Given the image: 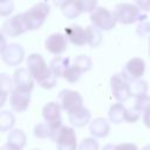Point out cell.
<instances>
[{
    "mask_svg": "<svg viewBox=\"0 0 150 150\" xmlns=\"http://www.w3.org/2000/svg\"><path fill=\"white\" fill-rule=\"evenodd\" d=\"M27 69L32 74L38 84L45 89H52L56 86L57 77L47 66L46 61L40 54H30L27 59Z\"/></svg>",
    "mask_w": 150,
    "mask_h": 150,
    "instance_id": "6da1fadb",
    "label": "cell"
},
{
    "mask_svg": "<svg viewBox=\"0 0 150 150\" xmlns=\"http://www.w3.org/2000/svg\"><path fill=\"white\" fill-rule=\"evenodd\" d=\"M112 13H114L116 21L122 25H130L137 21L141 23L148 19L146 12L142 11L136 5L127 4V2L116 5Z\"/></svg>",
    "mask_w": 150,
    "mask_h": 150,
    "instance_id": "7a4b0ae2",
    "label": "cell"
},
{
    "mask_svg": "<svg viewBox=\"0 0 150 150\" xmlns=\"http://www.w3.org/2000/svg\"><path fill=\"white\" fill-rule=\"evenodd\" d=\"M50 139L56 143L57 150H76L77 149L76 134L71 127L61 125L54 131Z\"/></svg>",
    "mask_w": 150,
    "mask_h": 150,
    "instance_id": "3957f363",
    "label": "cell"
},
{
    "mask_svg": "<svg viewBox=\"0 0 150 150\" xmlns=\"http://www.w3.org/2000/svg\"><path fill=\"white\" fill-rule=\"evenodd\" d=\"M49 9L50 8L47 2H38L33 7H30L27 12H23L29 30L38 29L42 26V23L45 22L46 18L49 14Z\"/></svg>",
    "mask_w": 150,
    "mask_h": 150,
    "instance_id": "277c9868",
    "label": "cell"
},
{
    "mask_svg": "<svg viewBox=\"0 0 150 150\" xmlns=\"http://www.w3.org/2000/svg\"><path fill=\"white\" fill-rule=\"evenodd\" d=\"M29 30L25 13H19L15 14L14 16L7 19L1 28V34L6 35V36H11V38H15L19 36L21 34H23L25 32Z\"/></svg>",
    "mask_w": 150,
    "mask_h": 150,
    "instance_id": "5b68a950",
    "label": "cell"
},
{
    "mask_svg": "<svg viewBox=\"0 0 150 150\" xmlns=\"http://www.w3.org/2000/svg\"><path fill=\"white\" fill-rule=\"evenodd\" d=\"M90 21L91 23L101 30H110L116 26V19L114 13H111L105 7L98 6L90 13Z\"/></svg>",
    "mask_w": 150,
    "mask_h": 150,
    "instance_id": "8992f818",
    "label": "cell"
},
{
    "mask_svg": "<svg viewBox=\"0 0 150 150\" xmlns=\"http://www.w3.org/2000/svg\"><path fill=\"white\" fill-rule=\"evenodd\" d=\"M57 103L68 114L76 111L83 107V100L80 93L75 90H70V89H63L59 93Z\"/></svg>",
    "mask_w": 150,
    "mask_h": 150,
    "instance_id": "52a82bcc",
    "label": "cell"
},
{
    "mask_svg": "<svg viewBox=\"0 0 150 150\" xmlns=\"http://www.w3.org/2000/svg\"><path fill=\"white\" fill-rule=\"evenodd\" d=\"M110 88H111V94L115 97V100L118 103L125 102L130 96V86L129 82L122 76V74H115L110 79Z\"/></svg>",
    "mask_w": 150,
    "mask_h": 150,
    "instance_id": "ba28073f",
    "label": "cell"
},
{
    "mask_svg": "<svg viewBox=\"0 0 150 150\" xmlns=\"http://www.w3.org/2000/svg\"><path fill=\"white\" fill-rule=\"evenodd\" d=\"M144 71H145L144 60L141 57H132L127 62L121 74L128 82H131V81L142 79V76L144 75Z\"/></svg>",
    "mask_w": 150,
    "mask_h": 150,
    "instance_id": "9c48e42d",
    "label": "cell"
},
{
    "mask_svg": "<svg viewBox=\"0 0 150 150\" xmlns=\"http://www.w3.org/2000/svg\"><path fill=\"white\" fill-rule=\"evenodd\" d=\"M0 53L2 61L9 67L19 66L25 56V50L19 43H8Z\"/></svg>",
    "mask_w": 150,
    "mask_h": 150,
    "instance_id": "30bf717a",
    "label": "cell"
},
{
    "mask_svg": "<svg viewBox=\"0 0 150 150\" xmlns=\"http://www.w3.org/2000/svg\"><path fill=\"white\" fill-rule=\"evenodd\" d=\"M68 39L62 33H53L45 40V48L55 55H60L67 49Z\"/></svg>",
    "mask_w": 150,
    "mask_h": 150,
    "instance_id": "8fae6325",
    "label": "cell"
},
{
    "mask_svg": "<svg viewBox=\"0 0 150 150\" xmlns=\"http://www.w3.org/2000/svg\"><path fill=\"white\" fill-rule=\"evenodd\" d=\"M15 89L30 93L34 88V79L27 68H19L14 71L13 76Z\"/></svg>",
    "mask_w": 150,
    "mask_h": 150,
    "instance_id": "7c38bea8",
    "label": "cell"
},
{
    "mask_svg": "<svg viewBox=\"0 0 150 150\" xmlns=\"http://www.w3.org/2000/svg\"><path fill=\"white\" fill-rule=\"evenodd\" d=\"M11 108L15 112H23L27 110L30 103V93L14 89L9 96Z\"/></svg>",
    "mask_w": 150,
    "mask_h": 150,
    "instance_id": "4fadbf2b",
    "label": "cell"
},
{
    "mask_svg": "<svg viewBox=\"0 0 150 150\" xmlns=\"http://www.w3.org/2000/svg\"><path fill=\"white\" fill-rule=\"evenodd\" d=\"M64 35L67 36V39L75 46H84L86 43H88V39H87V33L86 29H83L81 26L79 25H74L70 27H66L64 28Z\"/></svg>",
    "mask_w": 150,
    "mask_h": 150,
    "instance_id": "5bb4252c",
    "label": "cell"
},
{
    "mask_svg": "<svg viewBox=\"0 0 150 150\" xmlns=\"http://www.w3.org/2000/svg\"><path fill=\"white\" fill-rule=\"evenodd\" d=\"M61 105L57 102H49L42 109V116L45 121L49 124L59 125L62 124L61 122Z\"/></svg>",
    "mask_w": 150,
    "mask_h": 150,
    "instance_id": "9a60e30c",
    "label": "cell"
},
{
    "mask_svg": "<svg viewBox=\"0 0 150 150\" xmlns=\"http://www.w3.org/2000/svg\"><path fill=\"white\" fill-rule=\"evenodd\" d=\"M60 8H61V12H62L63 16L68 20L76 19L83 12L81 0H66L61 5Z\"/></svg>",
    "mask_w": 150,
    "mask_h": 150,
    "instance_id": "2e32d148",
    "label": "cell"
},
{
    "mask_svg": "<svg viewBox=\"0 0 150 150\" xmlns=\"http://www.w3.org/2000/svg\"><path fill=\"white\" fill-rule=\"evenodd\" d=\"M90 118H91V112L86 107H82L81 109L68 114V120L71 123V125H74L75 128L84 127L86 124L89 123Z\"/></svg>",
    "mask_w": 150,
    "mask_h": 150,
    "instance_id": "e0dca14e",
    "label": "cell"
},
{
    "mask_svg": "<svg viewBox=\"0 0 150 150\" xmlns=\"http://www.w3.org/2000/svg\"><path fill=\"white\" fill-rule=\"evenodd\" d=\"M89 131L94 137L104 138V137L108 136V134L110 131V125H109V123H108V121L105 118L97 117V118H94L90 122Z\"/></svg>",
    "mask_w": 150,
    "mask_h": 150,
    "instance_id": "ac0fdd59",
    "label": "cell"
},
{
    "mask_svg": "<svg viewBox=\"0 0 150 150\" xmlns=\"http://www.w3.org/2000/svg\"><path fill=\"white\" fill-rule=\"evenodd\" d=\"M70 59L66 56H55L50 62H49V68L50 70L55 74L56 77L63 76L64 71L70 67Z\"/></svg>",
    "mask_w": 150,
    "mask_h": 150,
    "instance_id": "d6986e66",
    "label": "cell"
},
{
    "mask_svg": "<svg viewBox=\"0 0 150 150\" xmlns=\"http://www.w3.org/2000/svg\"><path fill=\"white\" fill-rule=\"evenodd\" d=\"M125 115H127V109L122 103H115L110 107L108 111V118L110 122L115 124H120L123 121H125Z\"/></svg>",
    "mask_w": 150,
    "mask_h": 150,
    "instance_id": "ffe728a7",
    "label": "cell"
},
{
    "mask_svg": "<svg viewBox=\"0 0 150 150\" xmlns=\"http://www.w3.org/2000/svg\"><path fill=\"white\" fill-rule=\"evenodd\" d=\"M14 89H15L14 81L7 74L2 73L0 75V91H1V103H0V105H4L5 104V101H6L7 95L9 93H12Z\"/></svg>",
    "mask_w": 150,
    "mask_h": 150,
    "instance_id": "44dd1931",
    "label": "cell"
},
{
    "mask_svg": "<svg viewBox=\"0 0 150 150\" xmlns=\"http://www.w3.org/2000/svg\"><path fill=\"white\" fill-rule=\"evenodd\" d=\"M62 124H59V125H54V124H49L47 122L45 123H39L35 125L34 128V135L35 137L38 138H47V137H52V135L54 134V131L60 128Z\"/></svg>",
    "mask_w": 150,
    "mask_h": 150,
    "instance_id": "7402d4cb",
    "label": "cell"
},
{
    "mask_svg": "<svg viewBox=\"0 0 150 150\" xmlns=\"http://www.w3.org/2000/svg\"><path fill=\"white\" fill-rule=\"evenodd\" d=\"M86 33H87L88 45L91 48H96V47H98L101 45V42H102V33H101V29H98L94 25H90V26H88L86 28Z\"/></svg>",
    "mask_w": 150,
    "mask_h": 150,
    "instance_id": "603a6c76",
    "label": "cell"
},
{
    "mask_svg": "<svg viewBox=\"0 0 150 150\" xmlns=\"http://www.w3.org/2000/svg\"><path fill=\"white\" fill-rule=\"evenodd\" d=\"M7 142L20 148L21 150L23 149V146L26 145V142H27V138H26V135L22 130L20 129H13L9 135L7 136Z\"/></svg>",
    "mask_w": 150,
    "mask_h": 150,
    "instance_id": "cb8c5ba5",
    "label": "cell"
},
{
    "mask_svg": "<svg viewBox=\"0 0 150 150\" xmlns=\"http://www.w3.org/2000/svg\"><path fill=\"white\" fill-rule=\"evenodd\" d=\"M129 86H130L131 96H134L136 98L141 97V96H144L148 93V83H146V81H144L142 79L129 82Z\"/></svg>",
    "mask_w": 150,
    "mask_h": 150,
    "instance_id": "d4e9b609",
    "label": "cell"
},
{
    "mask_svg": "<svg viewBox=\"0 0 150 150\" xmlns=\"http://www.w3.org/2000/svg\"><path fill=\"white\" fill-rule=\"evenodd\" d=\"M15 118L14 115L8 110H2L0 112V130L7 131L14 127Z\"/></svg>",
    "mask_w": 150,
    "mask_h": 150,
    "instance_id": "484cf974",
    "label": "cell"
},
{
    "mask_svg": "<svg viewBox=\"0 0 150 150\" xmlns=\"http://www.w3.org/2000/svg\"><path fill=\"white\" fill-rule=\"evenodd\" d=\"M73 63H74L82 73H86V71H88V70L91 69V59H90L88 55H83V54L77 55V56L74 59Z\"/></svg>",
    "mask_w": 150,
    "mask_h": 150,
    "instance_id": "4316f807",
    "label": "cell"
},
{
    "mask_svg": "<svg viewBox=\"0 0 150 150\" xmlns=\"http://www.w3.org/2000/svg\"><path fill=\"white\" fill-rule=\"evenodd\" d=\"M81 75H82V71L73 63V64H70V67L64 71V74H63L62 77H63L66 81H68L69 83H75V82H77V81L80 80Z\"/></svg>",
    "mask_w": 150,
    "mask_h": 150,
    "instance_id": "83f0119b",
    "label": "cell"
},
{
    "mask_svg": "<svg viewBox=\"0 0 150 150\" xmlns=\"http://www.w3.org/2000/svg\"><path fill=\"white\" fill-rule=\"evenodd\" d=\"M134 108L139 112H146L148 110H150V96L144 95V96L137 97L135 101Z\"/></svg>",
    "mask_w": 150,
    "mask_h": 150,
    "instance_id": "f1b7e54d",
    "label": "cell"
},
{
    "mask_svg": "<svg viewBox=\"0 0 150 150\" xmlns=\"http://www.w3.org/2000/svg\"><path fill=\"white\" fill-rule=\"evenodd\" d=\"M79 150H98V143L94 137H87L81 141Z\"/></svg>",
    "mask_w": 150,
    "mask_h": 150,
    "instance_id": "f546056e",
    "label": "cell"
},
{
    "mask_svg": "<svg viewBox=\"0 0 150 150\" xmlns=\"http://www.w3.org/2000/svg\"><path fill=\"white\" fill-rule=\"evenodd\" d=\"M14 9V5L12 0H0V15L7 16Z\"/></svg>",
    "mask_w": 150,
    "mask_h": 150,
    "instance_id": "4dcf8cb0",
    "label": "cell"
},
{
    "mask_svg": "<svg viewBox=\"0 0 150 150\" xmlns=\"http://www.w3.org/2000/svg\"><path fill=\"white\" fill-rule=\"evenodd\" d=\"M136 33L141 38H150V22L149 21L141 22L136 28Z\"/></svg>",
    "mask_w": 150,
    "mask_h": 150,
    "instance_id": "1f68e13d",
    "label": "cell"
},
{
    "mask_svg": "<svg viewBox=\"0 0 150 150\" xmlns=\"http://www.w3.org/2000/svg\"><path fill=\"white\" fill-rule=\"evenodd\" d=\"M81 5H82L83 12H90V13L98 7L97 0H81Z\"/></svg>",
    "mask_w": 150,
    "mask_h": 150,
    "instance_id": "d6a6232c",
    "label": "cell"
},
{
    "mask_svg": "<svg viewBox=\"0 0 150 150\" xmlns=\"http://www.w3.org/2000/svg\"><path fill=\"white\" fill-rule=\"evenodd\" d=\"M139 115H141V112H139L138 110H136L135 108L127 109L125 121H127V122H129V123H134V122H136V121L139 118Z\"/></svg>",
    "mask_w": 150,
    "mask_h": 150,
    "instance_id": "836d02e7",
    "label": "cell"
},
{
    "mask_svg": "<svg viewBox=\"0 0 150 150\" xmlns=\"http://www.w3.org/2000/svg\"><path fill=\"white\" fill-rule=\"evenodd\" d=\"M115 150H138V148L134 143H121L116 144Z\"/></svg>",
    "mask_w": 150,
    "mask_h": 150,
    "instance_id": "e575fe53",
    "label": "cell"
},
{
    "mask_svg": "<svg viewBox=\"0 0 150 150\" xmlns=\"http://www.w3.org/2000/svg\"><path fill=\"white\" fill-rule=\"evenodd\" d=\"M136 6L144 12H150V0H135Z\"/></svg>",
    "mask_w": 150,
    "mask_h": 150,
    "instance_id": "d590c367",
    "label": "cell"
},
{
    "mask_svg": "<svg viewBox=\"0 0 150 150\" xmlns=\"http://www.w3.org/2000/svg\"><path fill=\"white\" fill-rule=\"evenodd\" d=\"M143 123H144V125L146 128L150 129V110L144 112V115H143Z\"/></svg>",
    "mask_w": 150,
    "mask_h": 150,
    "instance_id": "8d00e7d4",
    "label": "cell"
},
{
    "mask_svg": "<svg viewBox=\"0 0 150 150\" xmlns=\"http://www.w3.org/2000/svg\"><path fill=\"white\" fill-rule=\"evenodd\" d=\"M0 150H21L20 148H18V146H15V145H13V144H11V143H6V144H4L2 146H1V149Z\"/></svg>",
    "mask_w": 150,
    "mask_h": 150,
    "instance_id": "74e56055",
    "label": "cell"
},
{
    "mask_svg": "<svg viewBox=\"0 0 150 150\" xmlns=\"http://www.w3.org/2000/svg\"><path fill=\"white\" fill-rule=\"evenodd\" d=\"M115 148H116V144H105L102 150H115Z\"/></svg>",
    "mask_w": 150,
    "mask_h": 150,
    "instance_id": "f35d334b",
    "label": "cell"
},
{
    "mask_svg": "<svg viewBox=\"0 0 150 150\" xmlns=\"http://www.w3.org/2000/svg\"><path fill=\"white\" fill-rule=\"evenodd\" d=\"M142 150H150V144H149V145H145V146H144Z\"/></svg>",
    "mask_w": 150,
    "mask_h": 150,
    "instance_id": "ab89813d",
    "label": "cell"
},
{
    "mask_svg": "<svg viewBox=\"0 0 150 150\" xmlns=\"http://www.w3.org/2000/svg\"><path fill=\"white\" fill-rule=\"evenodd\" d=\"M149 57H150V38H149Z\"/></svg>",
    "mask_w": 150,
    "mask_h": 150,
    "instance_id": "60d3db41",
    "label": "cell"
},
{
    "mask_svg": "<svg viewBox=\"0 0 150 150\" xmlns=\"http://www.w3.org/2000/svg\"><path fill=\"white\" fill-rule=\"evenodd\" d=\"M34 150H38V149H34Z\"/></svg>",
    "mask_w": 150,
    "mask_h": 150,
    "instance_id": "b9f144b4",
    "label": "cell"
},
{
    "mask_svg": "<svg viewBox=\"0 0 150 150\" xmlns=\"http://www.w3.org/2000/svg\"><path fill=\"white\" fill-rule=\"evenodd\" d=\"M46 1H48V0H46Z\"/></svg>",
    "mask_w": 150,
    "mask_h": 150,
    "instance_id": "7bdbcfd3",
    "label": "cell"
}]
</instances>
